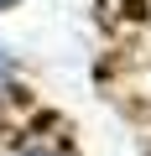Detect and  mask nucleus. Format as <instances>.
<instances>
[{
    "label": "nucleus",
    "mask_w": 151,
    "mask_h": 156,
    "mask_svg": "<svg viewBox=\"0 0 151 156\" xmlns=\"http://www.w3.org/2000/svg\"><path fill=\"white\" fill-rule=\"evenodd\" d=\"M21 156H63V151H47V146H31V151H21Z\"/></svg>",
    "instance_id": "1"
},
{
    "label": "nucleus",
    "mask_w": 151,
    "mask_h": 156,
    "mask_svg": "<svg viewBox=\"0 0 151 156\" xmlns=\"http://www.w3.org/2000/svg\"><path fill=\"white\" fill-rule=\"evenodd\" d=\"M16 5H21V0H0V11H16Z\"/></svg>",
    "instance_id": "2"
}]
</instances>
